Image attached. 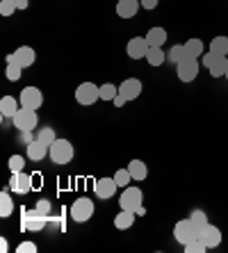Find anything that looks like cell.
I'll return each instance as SVG.
<instances>
[{
	"label": "cell",
	"mask_w": 228,
	"mask_h": 253,
	"mask_svg": "<svg viewBox=\"0 0 228 253\" xmlns=\"http://www.w3.org/2000/svg\"><path fill=\"white\" fill-rule=\"evenodd\" d=\"M189 219H192V221H194L196 226H201V228H203V226L208 224V217H205V212H203V210H194V212H192V217H189Z\"/></svg>",
	"instance_id": "cell-36"
},
{
	"label": "cell",
	"mask_w": 228,
	"mask_h": 253,
	"mask_svg": "<svg viewBox=\"0 0 228 253\" xmlns=\"http://www.w3.org/2000/svg\"><path fill=\"white\" fill-rule=\"evenodd\" d=\"M117 189H119V185H117V180H114V176L112 178H98L94 183V192H96V196L98 199H112V196L117 194Z\"/></svg>",
	"instance_id": "cell-13"
},
{
	"label": "cell",
	"mask_w": 228,
	"mask_h": 253,
	"mask_svg": "<svg viewBox=\"0 0 228 253\" xmlns=\"http://www.w3.org/2000/svg\"><path fill=\"white\" fill-rule=\"evenodd\" d=\"M12 212H14L12 196H9V192H2V194H0V217L5 219V217H9Z\"/></svg>",
	"instance_id": "cell-25"
},
{
	"label": "cell",
	"mask_w": 228,
	"mask_h": 253,
	"mask_svg": "<svg viewBox=\"0 0 228 253\" xmlns=\"http://www.w3.org/2000/svg\"><path fill=\"white\" fill-rule=\"evenodd\" d=\"M18 7L14 0H0V16H12Z\"/></svg>",
	"instance_id": "cell-33"
},
{
	"label": "cell",
	"mask_w": 228,
	"mask_h": 253,
	"mask_svg": "<svg viewBox=\"0 0 228 253\" xmlns=\"http://www.w3.org/2000/svg\"><path fill=\"white\" fill-rule=\"evenodd\" d=\"M73 153H76L73 144L69 139H59V137L48 148V155H50V160H53L55 165H69L71 160H73Z\"/></svg>",
	"instance_id": "cell-2"
},
{
	"label": "cell",
	"mask_w": 228,
	"mask_h": 253,
	"mask_svg": "<svg viewBox=\"0 0 228 253\" xmlns=\"http://www.w3.org/2000/svg\"><path fill=\"white\" fill-rule=\"evenodd\" d=\"M148 42H146V37H133L128 42V46H126V53H128L130 59H141V57H146L148 53Z\"/></svg>",
	"instance_id": "cell-12"
},
{
	"label": "cell",
	"mask_w": 228,
	"mask_h": 253,
	"mask_svg": "<svg viewBox=\"0 0 228 253\" xmlns=\"http://www.w3.org/2000/svg\"><path fill=\"white\" fill-rule=\"evenodd\" d=\"M176 76L181 83H192L199 76V59L196 57H185L176 64Z\"/></svg>",
	"instance_id": "cell-7"
},
{
	"label": "cell",
	"mask_w": 228,
	"mask_h": 253,
	"mask_svg": "<svg viewBox=\"0 0 228 253\" xmlns=\"http://www.w3.org/2000/svg\"><path fill=\"white\" fill-rule=\"evenodd\" d=\"M12 119H14V128L21 130V132H30V130L37 128V124H39L37 110H30V107H21Z\"/></svg>",
	"instance_id": "cell-6"
},
{
	"label": "cell",
	"mask_w": 228,
	"mask_h": 253,
	"mask_svg": "<svg viewBox=\"0 0 228 253\" xmlns=\"http://www.w3.org/2000/svg\"><path fill=\"white\" fill-rule=\"evenodd\" d=\"M14 2H16L18 9H28V5H30V0H14Z\"/></svg>",
	"instance_id": "cell-40"
},
{
	"label": "cell",
	"mask_w": 228,
	"mask_h": 253,
	"mask_svg": "<svg viewBox=\"0 0 228 253\" xmlns=\"http://www.w3.org/2000/svg\"><path fill=\"white\" fill-rule=\"evenodd\" d=\"M119 206L123 208V210H133L137 212V214H144V194H141L139 187H133V185H128V187H123L121 196H119Z\"/></svg>",
	"instance_id": "cell-1"
},
{
	"label": "cell",
	"mask_w": 228,
	"mask_h": 253,
	"mask_svg": "<svg viewBox=\"0 0 228 253\" xmlns=\"http://www.w3.org/2000/svg\"><path fill=\"white\" fill-rule=\"evenodd\" d=\"M114 180H117V185L119 187H128L130 183H133V176H130V171H128V167L126 169H119L117 173H114Z\"/></svg>",
	"instance_id": "cell-30"
},
{
	"label": "cell",
	"mask_w": 228,
	"mask_h": 253,
	"mask_svg": "<svg viewBox=\"0 0 228 253\" xmlns=\"http://www.w3.org/2000/svg\"><path fill=\"white\" fill-rule=\"evenodd\" d=\"M128 171H130V176H133V180H137V183H141V180H146L148 176V167L141 162V160H130L128 162Z\"/></svg>",
	"instance_id": "cell-20"
},
{
	"label": "cell",
	"mask_w": 228,
	"mask_h": 253,
	"mask_svg": "<svg viewBox=\"0 0 228 253\" xmlns=\"http://www.w3.org/2000/svg\"><path fill=\"white\" fill-rule=\"evenodd\" d=\"M119 96V87L112 83L100 84V100H114Z\"/></svg>",
	"instance_id": "cell-29"
},
{
	"label": "cell",
	"mask_w": 228,
	"mask_h": 253,
	"mask_svg": "<svg viewBox=\"0 0 228 253\" xmlns=\"http://www.w3.org/2000/svg\"><path fill=\"white\" fill-rule=\"evenodd\" d=\"M203 64L208 66V71H210L212 78H224L228 71V59L226 55H217V53H205L203 55Z\"/></svg>",
	"instance_id": "cell-8"
},
{
	"label": "cell",
	"mask_w": 228,
	"mask_h": 253,
	"mask_svg": "<svg viewBox=\"0 0 228 253\" xmlns=\"http://www.w3.org/2000/svg\"><path fill=\"white\" fill-rule=\"evenodd\" d=\"M12 189L16 192V194H28L30 189H32V178L28 176V173H23V171H18V173H14L12 176Z\"/></svg>",
	"instance_id": "cell-14"
},
{
	"label": "cell",
	"mask_w": 228,
	"mask_h": 253,
	"mask_svg": "<svg viewBox=\"0 0 228 253\" xmlns=\"http://www.w3.org/2000/svg\"><path fill=\"white\" fill-rule=\"evenodd\" d=\"M76 100L80 103V105L89 107V105H94L96 100H100V87L94 83H80L76 87Z\"/></svg>",
	"instance_id": "cell-5"
},
{
	"label": "cell",
	"mask_w": 228,
	"mask_h": 253,
	"mask_svg": "<svg viewBox=\"0 0 228 253\" xmlns=\"http://www.w3.org/2000/svg\"><path fill=\"white\" fill-rule=\"evenodd\" d=\"M23 167H25V158H23V155H12V158H9V169H12V173L23 171Z\"/></svg>",
	"instance_id": "cell-34"
},
{
	"label": "cell",
	"mask_w": 228,
	"mask_h": 253,
	"mask_svg": "<svg viewBox=\"0 0 228 253\" xmlns=\"http://www.w3.org/2000/svg\"><path fill=\"white\" fill-rule=\"evenodd\" d=\"M199 233H201V226H196L192 219H181L174 226V237H176V242H181L182 247L194 240H199Z\"/></svg>",
	"instance_id": "cell-3"
},
{
	"label": "cell",
	"mask_w": 228,
	"mask_h": 253,
	"mask_svg": "<svg viewBox=\"0 0 228 253\" xmlns=\"http://www.w3.org/2000/svg\"><path fill=\"white\" fill-rule=\"evenodd\" d=\"M148 46H164L167 43V30L164 28H151L146 32Z\"/></svg>",
	"instance_id": "cell-24"
},
{
	"label": "cell",
	"mask_w": 228,
	"mask_h": 253,
	"mask_svg": "<svg viewBox=\"0 0 228 253\" xmlns=\"http://www.w3.org/2000/svg\"><path fill=\"white\" fill-rule=\"evenodd\" d=\"M126 103H128V100L123 98V96H121V94H119V96H117V98H114V105H117V107H123V105H126Z\"/></svg>",
	"instance_id": "cell-39"
},
{
	"label": "cell",
	"mask_w": 228,
	"mask_h": 253,
	"mask_svg": "<svg viewBox=\"0 0 228 253\" xmlns=\"http://www.w3.org/2000/svg\"><path fill=\"white\" fill-rule=\"evenodd\" d=\"M48 155V146L44 144V141L39 139H30L28 141V158L35 160V162H39V160H44Z\"/></svg>",
	"instance_id": "cell-17"
},
{
	"label": "cell",
	"mask_w": 228,
	"mask_h": 253,
	"mask_svg": "<svg viewBox=\"0 0 228 253\" xmlns=\"http://www.w3.org/2000/svg\"><path fill=\"white\" fill-rule=\"evenodd\" d=\"M224 78H226V80H228V71H226V76H224Z\"/></svg>",
	"instance_id": "cell-41"
},
{
	"label": "cell",
	"mask_w": 228,
	"mask_h": 253,
	"mask_svg": "<svg viewBox=\"0 0 228 253\" xmlns=\"http://www.w3.org/2000/svg\"><path fill=\"white\" fill-rule=\"evenodd\" d=\"M14 55H16V62L23 66V69L32 66V64H35V59H37L35 48H30V46H18L16 50H14Z\"/></svg>",
	"instance_id": "cell-16"
},
{
	"label": "cell",
	"mask_w": 228,
	"mask_h": 253,
	"mask_svg": "<svg viewBox=\"0 0 228 253\" xmlns=\"http://www.w3.org/2000/svg\"><path fill=\"white\" fill-rule=\"evenodd\" d=\"M158 2H160V0H139V5L144 7V9H155V7H158Z\"/></svg>",
	"instance_id": "cell-38"
},
{
	"label": "cell",
	"mask_w": 228,
	"mask_h": 253,
	"mask_svg": "<svg viewBox=\"0 0 228 253\" xmlns=\"http://www.w3.org/2000/svg\"><path fill=\"white\" fill-rule=\"evenodd\" d=\"M135 217H137V212H133V210H123V208H121V212H119L117 217H114V228H119V230H128V228H133Z\"/></svg>",
	"instance_id": "cell-19"
},
{
	"label": "cell",
	"mask_w": 228,
	"mask_h": 253,
	"mask_svg": "<svg viewBox=\"0 0 228 253\" xmlns=\"http://www.w3.org/2000/svg\"><path fill=\"white\" fill-rule=\"evenodd\" d=\"M16 251L18 253H35L37 251V244H35V242H21V244L16 247Z\"/></svg>",
	"instance_id": "cell-37"
},
{
	"label": "cell",
	"mask_w": 228,
	"mask_h": 253,
	"mask_svg": "<svg viewBox=\"0 0 228 253\" xmlns=\"http://www.w3.org/2000/svg\"><path fill=\"white\" fill-rule=\"evenodd\" d=\"M185 251L187 253H205L208 247H205L201 240H194V242H189V244H185Z\"/></svg>",
	"instance_id": "cell-35"
},
{
	"label": "cell",
	"mask_w": 228,
	"mask_h": 253,
	"mask_svg": "<svg viewBox=\"0 0 228 253\" xmlns=\"http://www.w3.org/2000/svg\"><path fill=\"white\" fill-rule=\"evenodd\" d=\"M37 139L44 141V144L50 148V144L57 139V135H55V128H41V130H39V137H37Z\"/></svg>",
	"instance_id": "cell-31"
},
{
	"label": "cell",
	"mask_w": 228,
	"mask_h": 253,
	"mask_svg": "<svg viewBox=\"0 0 228 253\" xmlns=\"http://www.w3.org/2000/svg\"><path fill=\"white\" fill-rule=\"evenodd\" d=\"M187 57V53H185V46L182 43H176V46L169 48V53H167V59H169L171 64H178L181 59Z\"/></svg>",
	"instance_id": "cell-27"
},
{
	"label": "cell",
	"mask_w": 228,
	"mask_h": 253,
	"mask_svg": "<svg viewBox=\"0 0 228 253\" xmlns=\"http://www.w3.org/2000/svg\"><path fill=\"white\" fill-rule=\"evenodd\" d=\"M5 76H7V80L16 83V80H21V76H23V66L18 64V62H9V64H7Z\"/></svg>",
	"instance_id": "cell-28"
},
{
	"label": "cell",
	"mask_w": 228,
	"mask_h": 253,
	"mask_svg": "<svg viewBox=\"0 0 228 253\" xmlns=\"http://www.w3.org/2000/svg\"><path fill=\"white\" fill-rule=\"evenodd\" d=\"M35 212H37V214H41V217H50V212H53V203H50V201H48V199H41V201H37Z\"/></svg>",
	"instance_id": "cell-32"
},
{
	"label": "cell",
	"mask_w": 228,
	"mask_h": 253,
	"mask_svg": "<svg viewBox=\"0 0 228 253\" xmlns=\"http://www.w3.org/2000/svg\"><path fill=\"white\" fill-rule=\"evenodd\" d=\"M139 0H119L117 2V16L119 18H133L139 12Z\"/></svg>",
	"instance_id": "cell-15"
},
{
	"label": "cell",
	"mask_w": 228,
	"mask_h": 253,
	"mask_svg": "<svg viewBox=\"0 0 228 253\" xmlns=\"http://www.w3.org/2000/svg\"><path fill=\"white\" fill-rule=\"evenodd\" d=\"M141 80L137 78H126L121 84H119V94L123 96L126 100H137L141 96Z\"/></svg>",
	"instance_id": "cell-11"
},
{
	"label": "cell",
	"mask_w": 228,
	"mask_h": 253,
	"mask_svg": "<svg viewBox=\"0 0 228 253\" xmlns=\"http://www.w3.org/2000/svg\"><path fill=\"white\" fill-rule=\"evenodd\" d=\"M185 46V53H187V57H203L205 55V46L201 39H196V37H192V39H187V42L182 43Z\"/></svg>",
	"instance_id": "cell-21"
},
{
	"label": "cell",
	"mask_w": 228,
	"mask_h": 253,
	"mask_svg": "<svg viewBox=\"0 0 228 253\" xmlns=\"http://www.w3.org/2000/svg\"><path fill=\"white\" fill-rule=\"evenodd\" d=\"M199 240L203 242L205 247L208 249H215V247H219V244H222V230L217 228V226H212L210 221H208V224L203 226V228H201V233H199Z\"/></svg>",
	"instance_id": "cell-10"
},
{
	"label": "cell",
	"mask_w": 228,
	"mask_h": 253,
	"mask_svg": "<svg viewBox=\"0 0 228 253\" xmlns=\"http://www.w3.org/2000/svg\"><path fill=\"white\" fill-rule=\"evenodd\" d=\"M21 100V107H30V110H39L44 105V94H41V89L37 87H25L18 96Z\"/></svg>",
	"instance_id": "cell-9"
},
{
	"label": "cell",
	"mask_w": 228,
	"mask_h": 253,
	"mask_svg": "<svg viewBox=\"0 0 228 253\" xmlns=\"http://www.w3.org/2000/svg\"><path fill=\"white\" fill-rule=\"evenodd\" d=\"M210 50L217 55H228V37H224V35L215 37L210 42Z\"/></svg>",
	"instance_id": "cell-26"
},
{
	"label": "cell",
	"mask_w": 228,
	"mask_h": 253,
	"mask_svg": "<svg viewBox=\"0 0 228 253\" xmlns=\"http://www.w3.org/2000/svg\"><path fill=\"white\" fill-rule=\"evenodd\" d=\"M144 59H146L151 66H160V64H164V62H167V53L162 50V46H151Z\"/></svg>",
	"instance_id": "cell-23"
},
{
	"label": "cell",
	"mask_w": 228,
	"mask_h": 253,
	"mask_svg": "<svg viewBox=\"0 0 228 253\" xmlns=\"http://www.w3.org/2000/svg\"><path fill=\"white\" fill-rule=\"evenodd\" d=\"M21 110V100L14 98V96H2L0 98V114L2 117H14V114Z\"/></svg>",
	"instance_id": "cell-18"
},
{
	"label": "cell",
	"mask_w": 228,
	"mask_h": 253,
	"mask_svg": "<svg viewBox=\"0 0 228 253\" xmlns=\"http://www.w3.org/2000/svg\"><path fill=\"white\" fill-rule=\"evenodd\" d=\"M46 221L48 217H41L35 210H32V214H25V228L32 230V233H39V230L46 228Z\"/></svg>",
	"instance_id": "cell-22"
},
{
	"label": "cell",
	"mask_w": 228,
	"mask_h": 253,
	"mask_svg": "<svg viewBox=\"0 0 228 253\" xmlns=\"http://www.w3.org/2000/svg\"><path fill=\"white\" fill-rule=\"evenodd\" d=\"M94 201L87 199V196H82V199H76L73 201V206H71V219L78 221V224H85L89 219L94 217Z\"/></svg>",
	"instance_id": "cell-4"
}]
</instances>
